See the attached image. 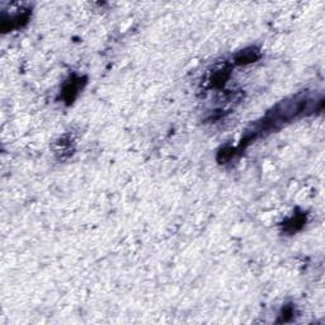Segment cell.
Segmentation results:
<instances>
[{"instance_id":"3957f363","label":"cell","mask_w":325,"mask_h":325,"mask_svg":"<svg viewBox=\"0 0 325 325\" xmlns=\"http://www.w3.org/2000/svg\"><path fill=\"white\" fill-rule=\"evenodd\" d=\"M305 222V216L304 215H295L287 221L286 228L289 233H294V231H297L299 229L302 228Z\"/></svg>"},{"instance_id":"7a4b0ae2","label":"cell","mask_w":325,"mask_h":325,"mask_svg":"<svg viewBox=\"0 0 325 325\" xmlns=\"http://www.w3.org/2000/svg\"><path fill=\"white\" fill-rule=\"evenodd\" d=\"M259 56H261V53H259L258 48H245V50L240 51V52L236 55L235 63H238V65H246V63L255 62V60H258Z\"/></svg>"},{"instance_id":"6da1fadb","label":"cell","mask_w":325,"mask_h":325,"mask_svg":"<svg viewBox=\"0 0 325 325\" xmlns=\"http://www.w3.org/2000/svg\"><path fill=\"white\" fill-rule=\"evenodd\" d=\"M84 83L85 81H83V79L76 78V76H73V78H70L66 81L62 89V98L65 99L66 103H70V102H73L76 98L79 90L83 88Z\"/></svg>"}]
</instances>
